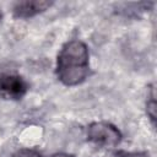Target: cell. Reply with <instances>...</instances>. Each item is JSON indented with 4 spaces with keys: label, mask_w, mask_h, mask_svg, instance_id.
Wrapping results in <instances>:
<instances>
[{
    "label": "cell",
    "mask_w": 157,
    "mask_h": 157,
    "mask_svg": "<svg viewBox=\"0 0 157 157\" xmlns=\"http://www.w3.org/2000/svg\"><path fill=\"white\" fill-rule=\"evenodd\" d=\"M90 74V54L87 45L78 39L66 42L56 59V76L65 86H76Z\"/></svg>",
    "instance_id": "1"
},
{
    "label": "cell",
    "mask_w": 157,
    "mask_h": 157,
    "mask_svg": "<svg viewBox=\"0 0 157 157\" xmlns=\"http://www.w3.org/2000/svg\"><path fill=\"white\" fill-rule=\"evenodd\" d=\"M87 140L99 147H114L121 141V134L109 123L94 121L87 128Z\"/></svg>",
    "instance_id": "2"
},
{
    "label": "cell",
    "mask_w": 157,
    "mask_h": 157,
    "mask_svg": "<svg viewBox=\"0 0 157 157\" xmlns=\"http://www.w3.org/2000/svg\"><path fill=\"white\" fill-rule=\"evenodd\" d=\"M28 90L27 82L17 74L0 75V96L5 99H21Z\"/></svg>",
    "instance_id": "3"
},
{
    "label": "cell",
    "mask_w": 157,
    "mask_h": 157,
    "mask_svg": "<svg viewBox=\"0 0 157 157\" xmlns=\"http://www.w3.org/2000/svg\"><path fill=\"white\" fill-rule=\"evenodd\" d=\"M52 5H53L52 1H44V0L20 1L13 6V15L15 17H18V18H28L48 10Z\"/></svg>",
    "instance_id": "4"
},
{
    "label": "cell",
    "mask_w": 157,
    "mask_h": 157,
    "mask_svg": "<svg viewBox=\"0 0 157 157\" xmlns=\"http://www.w3.org/2000/svg\"><path fill=\"white\" fill-rule=\"evenodd\" d=\"M12 157H42L36 150L32 148H21L18 151H16Z\"/></svg>",
    "instance_id": "5"
},
{
    "label": "cell",
    "mask_w": 157,
    "mask_h": 157,
    "mask_svg": "<svg viewBox=\"0 0 157 157\" xmlns=\"http://www.w3.org/2000/svg\"><path fill=\"white\" fill-rule=\"evenodd\" d=\"M147 115L150 117L152 123H155V120H156V102L153 98L150 102H147Z\"/></svg>",
    "instance_id": "6"
},
{
    "label": "cell",
    "mask_w": 157,
    "mask_h": 157,
    "mask_svg": "<svg viewBox=\"0 0 157 157\" xmlns=\"http://www.w3.org/2000/svg\"><path fill=\"white\" fill-rule=\"evenodd\" d=\"M52 157H74V156H72V155H69V153L60 152V153H55V155H53Z\"/></svg>",
    "instance_id": "7"
},
{
    "label": "cell",
    "mask_w": 157,
    "mask_h": 157,
    "mask_svg": "<svg viewBox=\"0 0 157 157\" xmlns=\"http://www.w3.org/2000/svg\"><path fill=\"white\" fill-rule=\"evenodd\" d=\"M125 157H145V156H140V155H126Z\"/></svg>",
    "instance_id": "8"
},
{
    "label": "cell",
    "mask_w": 157,
    "mask_h": 157,
    "mask_svg": "<svg viewBox=\"0 0 157 157\" xmlns=\"http://www.w3.org/2000/svg\"><path fill=\"white\" fill-rule=\"evenodd\" d=\"M1 16H2V15H1V12H0V20H1Z\"/></svg>",
    "instance_id": "9"
}]
</instances>
